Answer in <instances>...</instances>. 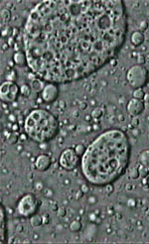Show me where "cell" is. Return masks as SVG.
I'll use <instances>...</instances> for the list:
<instances>
[{
  "label": "cell",
  "instance_id": "obj_5",
  "mask_svg": "<svg viewBox=\"0 0 149 244\" xmlns=\"http://www.w3.org/2000/svg\"><path fill=\"white\" fill-rule=\"evenodd\" d=\"M39 208V201L32 193L23 195L18 201L17 210L19 214L24 217H30L37 212Z\"/></svg>",
  "mask_w": 149,
  "mask_h": 244
},
{
  "label": "cell",
  "instance_id": "obj_21",
  "mask_svg": "<svg viewBox=\"0 0 149 244\" xmlns=\"http://www.w3.org/2000/svg\"><path fill=\"white\" fill-rule=\"evenodd\" d=\"M86 147L83 146V144H77L76 147H74V151L77 152V154L79 155L80 157H82L83 154H85V152H86Z\"/></svg>",
  "mask_w": 149,
  "mask_h": 244
},
{
  "label": "cell",
  "instance_id": "obj_4",
  "mask_svg": "<svg viewBox=\"0 0 149 244\" xmlns=\"http://www.w3.org/2000/svg\"><path fill=\"white\" fill-rule=\"evenodd\" d=\"M127 80L134 88H142L149 79L148 70L142 65H132L127 71Z\"/></svg>",
  "mask_w": 149,
  "mask_h": 244
},
{
  "label": "cell",
  "instance_id": "obj_13",
  "mask_svg": "<svg viewBox=\"0 0 149 244\" xmlns=\"http://www.w3.org/2000/svg\"><path fill=\"white\" fill-rule=\"evenodd\" d=\"M6 214L4 207L1 204V243L5 242L6 238Z\"/></svg>",
  "mask_w": 149,
  "mask_h": 244
},
{
  "label": "cell",
  "instance_id": "obj_32",
  "mask_svg": "<svg viewBox=\"0 0 149 244\" xmlns=\"http://www.w3.org/2000/svg\"><path fill=\"white\" fill-rule=\"evenodd\" d=\"M8 43H9V45H10V46H12V45L14 44V40L12 38H10V39H9V41H8Z\"/></svg>",
  "mask_w": 149,
  "mask_h": 244
},
{
  "label": "cell",
  "instance_id": "obj_7",
  "mask_svg": "<svg viewBox=\"0 0 149 244\" xmlns=\"http://www.w3.org/2000/svg\"><path fill=\"white\" fill-rule=\"evenodd\" d=\"M79 157L80 156L77 154L74 149H66L61 154V156H60V165L62 166V168H64L67 171H72V170H74L77 166Z\"/></svg>",
  "mask_w": 149,
  "mask_h": 244
},
{
  "label": "cell",
  "instance_id": "obj_20",
  "mask_svg": "<svg viewBox=\"0 0 149 244\" xmlns=\"http://www.w3.org/2000/svg\"><path fill=\"white\" fill-rule=\"evenodd\" d=\"M80 228H82V223L77 220H74L70 224V229L72 231H79L80 230Z\"/></svg>",
  "mask_w": 149,
  "mask_h": 244
},
{
  "label": "cell",
  "instance_id": "obj_29",
  "mask_svg": "<svg viewBox=\"0 0 149 244\" xmlns=\"http://www.w3.org/2000/svg\"><path fill=\"white\" fill-rule=\"evenodd\" d=\"M143 101H145V102H148V101H149V93H145L144 97H143Z\"/></svg>",
  "mask_w": 149,
  "mask_h": 244
},
{
  "label": "cell",
  "instance_id": "obj_22",
  "mask_svg": "<svg viewBox=\"0 0 149 244\" xmlns=\"http://www.w3.org/2000/svg\"><path fill=\"white\" fill-rule=\"evenodd\" d=\"M138 172H139V176H141V177H146V176L149 174V168L148 167L141 165L138 168Z\"/></svg>",
  "mask_w": 149,
  "mask_h": 244
},
{
  "label": "cell",
  "instance_id": "obj_18",
  "mask_svg": "<svg viewBox=\"0 0 149 244\" xmlns=\"http://www.w3.org/2000/svg\"><path fill=\"white\" fill-rule=\"evenodd\" d=\"M145 95V92L143 91L142 88H136L133 92V98H136V99H141L143 100V97Z\"/></svg>",
  "mask_w": 149,
  "mask_h": 244
},
{
  "label": "cell",
  "instance_id": "obj_14",
  "mask_svg": "<svg viewBox=\"0 0 149 244\" xmlns=\"http://www.w3.org/2000/svg\"><path fill=\"white\" fill-rule=\"evenodd\" d=\"M30 85H31V87H32L33 90H35L36 92L43 91V89L45 87L44 80H42L40 79H32V82H31V83H30Z\"/></svg>",
  "mask_w": 149,
  "mask_h": 244
},
{
  "label": "cell",
  "instance_id": "obj_28",
  "mask_svg": "<svg viewBox=\"0 0 149 244\" xmlns=\"http://www.w3.org/2000/svg\"><path fill=\"white\" fill-rule=\"evenodd\" d=\"M12 129H13L14 132H17V131H19V126H18L17 124H14L13 126H12Z\"/></svg>",
  "mask_w": 149,
  "mask_h": 244
},
{
  "label": "cell",
  "instance_id": "obj_8",
  "mask_svg": "<svg viewBox=\"0 0 149 244\" xmlns=\"http://www.w3.org/2000/svg\"><path fill=\"white\" fill-rule=\"evenodd\" d=\"M41 96L46 103H52L59 96V87L56 83H48L45 85Z\"/></svg>",
  "mask_w": 149,
  "mask_h": 244
},
{
  "label": "cell",
  "instance_id": "obj_10",
  "mask_svg": "<svg viewBox=\"0 0 149 244\" xmlns=\"http://www.w3.org/2000/svg\"><path fill=\"white\" fill-rule=\"evenodd\" d=\"M51 163H52V161H51V158L48 156V155L41 154V155H39L37 158H36L35 167H36V169H37L38 171L45 172L50 168Z\"/></svg>",
  "mask_w": 149,
  "mask_h": 244
},
{
  "label": "cell",
  "instance_id": "obj_23",
  "mask_svg": "<svg viewBox=\"0 0 149 244\" xmlns=\"http://www.w3.org/2000/svg\"><path fill=\"white\" fill-rule=\"evenodd\" d=\"M103 109H100V108H95L92 110V112H91V116L94 118L95 119H98V118H100L101 116H103Z\"/></svg>",
  "mask_w": 149,
  "mask_h": 244
},
{
  "label": "cell",
  "instance_id": "obj_26",
  "mask_svg": "<svg viewBox=\"0 0 149 244\" xmlns=\"http://www.w3.org/2000/svg\"><path fill=\"white\" fill-rule=\"evenodd\" d=\"M138 177H139L138 169H133V170H131V172H130V178H131V179H137Z\"/></svg>",
  "mask_w": 149,
  "mask_h": 244
},
{
  "label": "cell",
  "instance_id": "obj_19",
  "mask_svg": "<svg viewBox=\"0 0 149 244\" xmlns=\"http://www.w3.org/2000/svg\"><path fill=\"white\" fill-rule=\"evenodd\" d=\"M20 93L24 95V96H29L30 93H31V88L28 85H23L20 87Z\"/></svg>",
  "mask_w": 149,
  "mask_h": 244
},
{
  "label": "cell",
  "instance_id": "obj_34",
  "mask_svg": "<svg viewBox=\"0 0 149 244\" xmlns=\"http://www.w3.org/2000/svg\"><path fill=\"white\" fill-rule=\"evenodd\" d=\"M10 120H11V121H15V116L10 115Z\"/></svg>",
  "mask_w": 149,
  "mask_h": 244
},
{
  "label": "cell",
  "instance_id": "obj_1",
  "mask_svg": "<svg viewBox=\"0 0 149 244\" xmlns=\"http://www.w3.org/2000/svg\"><path fill=\"white\" fill-rule=\"evenodd\" d=\"M127 34L122 0H47L30 12L23 31L31 71L49 83L88 77L117 55Z\"/></svg>",
  "mask_w": 149,
  "mask_h": 244
},
{
  "label": "cell",
  "instance_id": "obj_25",
  "mask_svg": "<svg viewBox=\"0 0 149 244\" xmlns=\"http://www.w3.org/2000/svg\"><path fill=\"white\" fill-rule=\"evenodd\" d=\"M8 142L9 143H11V144H14V143H16L17 142V140H18V135L16 133H12L10 136L8 137Z\"/></svg>",
  "mask_w": 149,
  "mask_h": 244
},
{
  "label": "cell",
  "instance_id": "obj_12",
  "mask_svg": "<svg viewBox=\"0 0 149 244\" xmlns=\"http://www.w3.org/2000/svg\"><path fill=\"white\" fill-rule=\"evenodd\" d=\"M13 61L16 65H20V67H23L25 65H28V62H27V57L25 55V53L22 52H17L14 54L13 56Z\"/></svg>",
  "mask_w": 149,
  "mask_h": 244
},
{
  "label": "cell",
  "instance_id": "obj_2",
  "mask_svg": "<svg viewBox=\"0 0 149 244\" xmlns=\"http://www.w3.org/2000/svg\"><path fill=\"white\" fill-rule=\"evenodd\" d=\"M128 137L118 129L97 136L82 156V173L89 184L107 186L123 175L130 159Z\"/></svg>",
  "mask_w": 149,
  "mask_h": 244
},
{
  "label": "cell",
  "instance_id": "obj_33",
  "mask_svg": "<svg viewBox=\"0 0 149 244\" xmlns=\"http://www.w3.org/2000/svg\"><path fill=\"white\" fill-rule=\"evenodd\" d=\"M82 187H83V192H86H86L89 190V187H86V186H83Z\"/></svg>",
  "mask_w": 149,
  "mask_h": 244
},
{
  "label": "cell",
  "instance_id": "obj_6",
  "mask_svg": "<svg viewBox=\"0 0 149 244\" xmlns=\"http://www.w3.org/2000/svg\"><path fill=\"white\" fill-rule=\"evenodd\" d=\"M20 93V88L14 82L6 80L0 87V97L3 102H14Z\"/></svg>",
  "mask_w": 149,
  "mask_h": 244
},
{
  "label": "cell",
  "instance_id": "obj_27",
  "mask_svg": "<svg viewBox=\"0 0 149 244\" xmlns=\"http://www.w3.org/2000/svg\"><path fill=\"white\" fill-rule=\"evenodd\" d=\"M146 28H147V24H146V22H142L141 24H140V29L142 30H145Z\"/></svg>",
  "mask_w": 149,
  "mask_h": 244
},
{
  "label": "cell",
  "instance_id": "obj_15",
  "mask_svg": "<svg viewBox=\"0 0 149 244\" xmlns=\"http://www.w3.org/2000/svg\"><path fill=\"white\" fill-rule=\"evenodd\" d=\"M138 160H139V163L141 164L142 166L148 167L149 168V150L142 151L141 153L139 154Z\"/></svg>",
  "mask_w": 149,
  "mask_h": 244
},
{
  "label": "cell",
  "instance_id": "obj_16",
  "mask_svg": "<svg viewBox=\"0 0 149 244\" xmlns=\"http://www.w3.org/2000/svg\"><path fill=\"white\" fill-rule=\"evenodd\" d=\"M30 222H31L32 226L38 227V226H40L42 223H43V217H42L41 215H39V214H34V215L31 216Z\"/></svg>",
  "mask_w": 149,
  "mask_h": 244
},
{
  "label": "cell",
  "instance_id": "obj_30",
  "mask_svg": "<svg viewBox=\"0 0 149 244\" xmlns=\"http://www.w3.org/2000/svg\"><path fill=\"white\" fill-rule=\"evenodd\" d=\"M138 64L139 65L144 64V58H143V57H139V58H138Z\"/></svg>",
  "mask_w": 149,
  "mask_h": 244
},
{
  "label": "cell",
  "instance_id": "obj_24",
  "mask_svg": "<svg viewBox=\"0 0 149 244\" xmlns=\"http://www.w3.org/2000/svg\"><path fill=\"white\" fill-rule=\"evenodd\" d=\"M16 73H15V71H11L10 73H7V76H6V79H7L8 82H14L15 79H16Z\"/></svg>",
  "mask_w": 149,
  "mask_h": 244
},
{
  "label": "cell",
  "instance_id": "obj_31",
  "mask_svg": "<svg viewBox=\"0 0 149 244\" xmlns=\"http://www.w3.org/2000/svg\"><path fill=\"white\" fill-rule=\"evenodd\" d=\"M59 215H65V209L63 208V209H60V212H59Z\"/></svg>",
  "mask_w": 149,
  "mask_h": 244
},
{
  "label": "cell",
  "instance_id": "obj_3",
  "mask_svg": "<svg viewBox=\"0 0 149 244\" xmlns=\"http://www.w3.org/2000/svg\"><path fill=\"white\" fill-rule=\"evenodd\" d=\"M28 138L43 144L54 139L59 132V121L46 109H35L28 114L24 123Z\"/></svg>",
  "mask_w": 149,
  "mask_h": 244
},
{
  "label": "cell",
  "instance_id": "obj_9",
  "mask_svg": "<svg viewBox=\"0 0 149 244\" xmlns=\"http://www.w3.org/2000/svg\"><path fill=\"white\" fill-rule=\"evenodd\" d=\"M144 101L141 99H136V98H132L129 100V102L127 104V111L130 115H138L140 114L143 110H144Z\"/></svg>",
  "mask_w": 149,
  "mask_h": 244
},
{
  "label": "cell",
  "instance_id": "obj_11",
  "mask_svg": "<svg viewBox=\"0 0 149 244\" xmlns=\"http://www.w3.org/2000/svg\"><path fill=\"white\" fill-rule=\"evenodd\" d=\"M130 41L132 43L133 46H140L143 42H144V35L142 32L140 31H135L131 34Z\"/></svg>",
  "mask_w": 149,
  "mask_h": 244
},
{
  "label": "cell",
  "instance_id": "obj_17",
  "mask_svg": "<svg viewBox=\"0 0 149 244\" xmlns=\"http://www.w3.org/2000/svg\"><path fill=\"white\" fill-rule=\"evenodd\" d=\"M11 19V12L9 11V9H2L1 10V23L6 24L8 23Z\"/></svg>",
  "mask_w": 149,
  "mask_h": 244
}]
</instances>
